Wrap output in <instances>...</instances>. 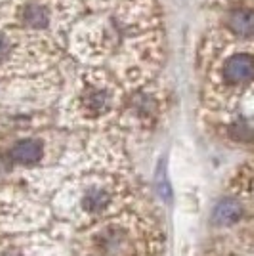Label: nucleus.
Returning a JSON list of instances; mask_svg holds the SVG:
<instances>
[{
    "label": "nucleus",
    "mask_w": 254,
    "mask_h": 256,
    "mask_svg": "<svg viewBox=\"0 0 254 256\" xmlns=\"http://www.w3.org/2000/svg\"><path fill=\"white\" fill-rule=\"evenodd\" d=\"M69 50L84 67H102L124 90L155 80L162 62V31L153 0H128L80 18L69 31Z\"/></svg>",
    "instance_id": "f257e3e1"
},
{
    "label": "nucleus",
    "mask_w": 254,
    "mask_h": 256,
    "mask_svg": "<svg viewBox=\"0 0 254 256\" xmlns=\"http://www.w3.org/2000/svg\"><path fill=\"white\" fill-rule=\"evenodd\" d=\"M126 96L124 86L102 67H84L69 82L62 102V113L69 122L82 126L104 124L120 113Z\"/></svg>",
    "instance_id": "f03ea898"
},
{
    "label": "nucleus",
    "mask_w": 254,
    "mask_h": 256,
    "mask_svg": "<svg viewBox=\"0 0 254 256\" xmlns=\"http://www.w3.org/2000/svg\"><path fill=\"white\" fill-rule=\"evenodd\" d=\"M62 62V42L22 29L0 27V80L46 75Z\"/></svg>",
    "instance_id": "7ed1b4c3"
},
{
    "label": "nucleus",
    "mask_w": 254,
    "mask_h": 256,
    "mask_svg": "<svg viewBox=\"0 0 254 256\" xmlns=\"http://www.w3.org/2000/svg\"><path fill=\"white\" fill-rule=\"evenodd\" d=\"M162 111V94L153 82L128 90L118 117L126 120L130 126H151Z\"/></svg>",
    "instance_id": "20e7f679"
},
{
    "label": "nucleus",
    "mask_w": 254,
    "mask_h": 256,
    "mask_svg": "<svg viewBox=\"0 0 254 256\" xmlns=\"http://www.w3.org/2000/svg\"><path fill=\"white\" fill-rule=\"evenodd\" d=\"M224 34L235 40H254V8L235 6L224 16Z\"/></svg>",
    "instance_id": "39448f33"
},
{
    "label": "nucleus",
    "mask_w": 254,
    "mask_h": 256,
    "mask_svg": "<svg viewBox=\"0 0 254 256\" xmlns=\"http://www.w3.org/2000/svg\"><path fill=\"white\" fill-rule=\"evenodd\" d=\"M44 155H46V144L44 140L34 136L16 140L8 150L10 160L20 166H36L44 160Z\"/></svg>",
    "instance_id": "423d86ee"
},
{
    "label": "nucleus",
    "mask_w": 254,
    "mask_h": 256,
    "mask_svg": "<svg viewBox=\"0 0 254 256\" xmlns=\"http://www.w3.org/2000/svg\"><path fill=\"white\" fill-rule=\"evenodd\" d=\"M113 201V192L107 184L102 182H92L84 188V192L80 195V206L88 214L104 212L107 206Z\"/></svg>",
    "instance_id": "0eeeda50"
},
{
    "label": "nucleus",
    "mask_w": 254,
    "mask_h": 256,
    "mask_svg": "<svg viewBox=\"0 0 254 256\" xmlns=\"http://www.w3.org/2000/svg\"><path fill=\"white\" fill-rule=\"evenodd\" d=\"M243 218V204L235 199H222L212 210V224L214 226H232Z\"/></svg>",
    "instance_id": "6e6552de"
},
{
    "label": "nucleus",
    "mask_w": 254,
    "mask_h": 256,
    "mask_svg": "<svg viewBox=\"0 0 254 256\" xmlns=\"http://www.w3.org/2000/svg\"><path fill=\"white\" fill-rule=\"evenodd\" d=\"M80 2L92 6L96 12H100V10H106V8H111V6H116L120 2H128V0H80Z\"/></svg>",
    "instance_id": "1a4fd4ad"
}]
</instances>
